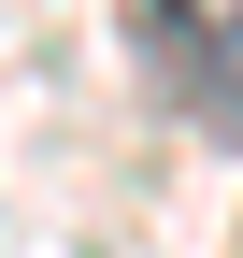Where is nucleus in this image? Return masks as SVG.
<instances>
[{
  "label": "nucleus",
  "instance_id": "obj_1",
  "mask_svg": "<svg viewBox=\"0 0 243 258\" xmlns=\"http://www.w3.org/2000/svg\"><path fill=\"white\" fill-rule=\"evenodd\" d=\"M172 43V86H186V115L215 129V144H243V0H143Z\"/></svg>",
  "mask_w": 243,
  "mask_h": 258
}]
</instances>
